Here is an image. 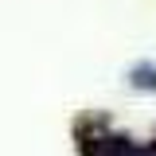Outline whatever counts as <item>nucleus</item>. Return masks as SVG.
Masks as SVG:
<instances>
[{
    "label": "nucleus",
    "instance_id": "nucleus-1",
    "mask_svg": "<svg viewBox=\"0 0 156 156\" xmlns=\"http://www.w3.org/2000/svg\"><path fill=\"white\" fill-rule=\"evenodd\" d=\"M129 82H133L136 90H156V66L152 62H136L133 70H129Z\"/></svg>",
    "mask_w": 156,
    "mask_h": 156
}]
</instances>
